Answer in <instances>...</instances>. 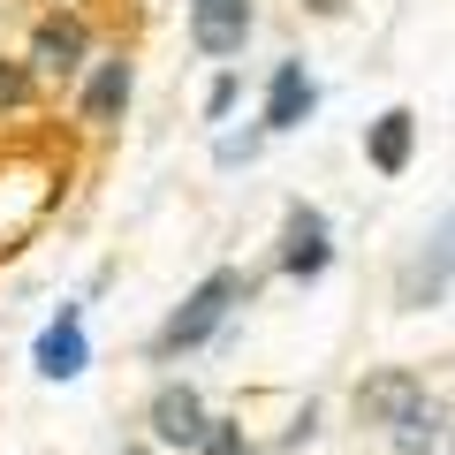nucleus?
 I'll return each instance as SVG.
<instances>
[{
  "label": "nucleus",
  "mask_w": 455,
  "mask_h": 455,
  "mask_svg": "<svg viewBox=\"0 0 455 455\" xmlns=\"http://www.w3.org/2000/svg\"><path fill=\"white\" fill-rule=\"evenodd\" d=\"M357 410L372 425H387V440L403 455H425L440 440V410H433V395H425V379L418 372H372L357 387Z\"/></svg>",
  "instance_id": "1"
},
{
  "label": "nucleus",
  "mask_w": 455,
  "mask_h": 455,
  "mask_svg": "<svg viewBox=\"0 0 455 455\" xmlns=\"http://www.w3.org/2000/svg\"><path fill=\"white\" fill-rule=\"evenodd\" d=\"M243 296H251V281L235 274V266L205 274L190 296H182V311L160 326V357H182V349H197V341H212V334H220V319H228L235 304H243Z\"/></svg>",
  "instance_id": "2"
},
{
  "label": "nucleus",
  "mask_w": 455,
  "mask_h": 455,
  "mask_svg": "<svg viewBox=\"0 0 455 455\" xmlns=\"http://www.w3.org/2000/svg\"><path fill=\"white\" fill-rule=\"evenodd\" d=\"M243 38H251V0H190V46L205 61L243 53Z\"/></svg>",
  "instance_id": "3"
},
{
  "label": "nucleus",
  "mask_w": 455,
  "mask_h": 455,
  "mask_svg": "<svg viewBox=\"0 0 455 455\" xmlns=\"http://www.w3.org/2000/svg\"><path fill=\"white\" fill-rule=\"evenodd\" d=\"M326 259H334V228H326V212H319V205H296L289 228H281V274L319 281Z\"/></svg>",
  "instance_id": "4"
},
{
  "label": "nucleus",
  "mask_w": 455,
  "mask_h": 455,
  "mask_svg": "<svg viewBox=\"0 0 455 455\" xmlns=\"http://www.w3.org/2000/svg\"><path fill=\"white\" fill-rule=\"evenodd\" d=\"M84 53H92V31H84V16H46L31 31V53L23 61L38 68V76H76Z\"/></svg>",
  "instance_id": "5"
},
{
  "label": "nucleus",
  "mask_w": 455,
  "mask_h": 455,
  "mask_svg": "<svg viewBox=\"0 0 455 455\" xmlns=\"http://www.w3.org/2000/svg\"><path fill=\"white\" fill-rule=\"evenodd\" d=\"M205 403H197V387H160L152 395V440H167V448H197L205 440Z\"/></svg>",
  "instance_id": "6"
},
{
  "label": "nucleus",
  "mask_w": 455,
  "mask_h": 455,
  "mask_svg": "<svg viewBox=\"0 0 455 455\" xmlns=\"http://www.w3.org/2000/svg\"><path fill=\"white\" fill-rule=\"evenodd\" d=\"M84 364H92V341H84V311L68 304L61 319L38 334V372H46V379H76Z\"/></svg>",
  "instance_id": "7"
},
{
  "label": "nucleus",
  "mask_w": 455,
  "mask_h": 455,
  "mask_svg": "<svg viewBox=\"0 0 455 455\" xmlns=\"http://www.w3.org/2000/svg\"><path fill=\"white\" fill-rule=\"evenodd\" d=\"M311 107H319V84L304 76V61H281L274 84H266V130H296Z\"/></svg>",
  "instance_id": "8"
},
{
  "label": "nucleus",
  "mask_w": 455,
  "mask_h": 455,
  "mask_svg": "<svg viewBox=\"0 0 455 455\" xmlns=\"http://www.w3.org/2000/svg\"><path fill=\"white\" fill-rule=\"evenodd\" d=\"M410 145H418V114H410V107H387V114L372 122V137H364V152H372L379 175H403V167H410Z\"/></svg>",
  "instance_id": "9"
},
{
  "label": "nucleus",
  "mask_w": 455,
  "mask_h": 455,
  "mask_svg": "<svg viewBox=\"0 0 455 455\" xmlns=\"http://www.w3.org/2000/svg\"><path fill=\"white\" fill-rule=\"evenodd\" d=\"M130 61H99L92 68V84H84V99H76V107H84V122H99V130H107V122H122V107H130Z\"/></svg>",
  "instance_id": "10"
},
{
  "label": "nucleus",
  "mask_w": 455,
  "mask_h": 455,
  "mask_svg": "<svg viewBox=\"0 0 455 455\" xmlns=\"http://www.w3.org/2000/svg\"><path fill=\"white\" fill-rule=\"evenodd\" d=\"M31 76H38L31 61H0V114H16L31 99Z\"/></svg>",
  "instance_id": "11"
},
{
  "label": "nucleus",
  "mask_w": 455,
  "mask_h": 455,
  "mask_svg": "<svg viewBox=\"0 0 455 455\" xmlns=\"http://www.w3.org/2000/svg\"><path fill=\"white\" fill-rule=\"evenodd\" d=\"M197 455H251V448H243V425H205Z\"/></svg>",
  "instance_id": "12"
},
{
  "label": "nucleus",
  "mask_w": 455,
  "mask_h": 455,
  "mask_svg": "<svg viewBox=\"0 0 455 455\" xmlns=\"http://www.w3.org/2000/svg\"><path fill=\"white\" fill-rule=\"evenodd\" d=\"M228 114H235V76H220L205 92V122H228Z\"/></svg>",
  "instance_id": "13"
},
{
  "label": "nucleus",
  "mask_w": 455,
  "mask_h": 455,
  "mask_svg": "<svg viewBox=\"0 0 455 455\" xmlns=\"http://www.w3.org/2000/svg\"><path fill=\"white\" fill-rule=\"evenodd\" d=\"M130 455H145V448H130Z\"/></svg>",
  "instance_id": "14"
}]
</instances>
